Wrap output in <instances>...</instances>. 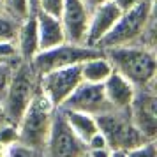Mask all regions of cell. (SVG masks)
Masks as SVG:
<instances>
[{
	"instance_id": "cell-1",
	"label": "cell",
	"mask_w": 157,
	"mask_h": 157,
	"mask_svg": "<svg viewBox=\"0 0 157 157\" xmlns=\"http://www.w3.org/2000/svg\"><path fill=\"white\" fill-rule=\"evenodd\" d=\"M154 2L155 0H141L132 9L122 13L113 29L97 43V48L104 50L113 46H132V44L155 48Z\"/></svg>"
},
{
	"instance_id": "cell-2",
	"label": "cell",
	"mask_w": 157,
	"mask_h": 157,
	"mask_svg": "<svg viewBox=\"0 0 157 157\" xmlns=\"http://www.w3.org/2000/svg\"><path fill=\"white\" fill-rule=\"evenodd\" d=\"M102 55L109 60L113 71L129 79L136 88L155 85L157 57L155 48L132 44V46H113L104 48Z\"/></svg>"
},
{
	"instance_id": "cell-3",
	"label": "cell",
	"mask_w": 157,
	"mask_h": 157,
	"mask_svg": "<svg viewBox=\"0 0 157 157\" xmlns=\"http://www.w3.org/2000/svg\"><path fill=\"white\" fill-rule=\"evenodd\" d=\"M58 108L50 102V99L37 88L34 97L27 106L23 117L18 122V143H21L30 150L37 152L41 155L46 140L50 136V129L53 124V117Z\"/></svg>"
},
{
	"instance_id": "cell-4",
	"label": "cell",
	"mask_w": 157,
	"mask_h": 157,
	"mask_svg": "<svg viewBox=\"0 0 157 157\" xmlns=\"http://www.w3.org/2000/svg\"><path fill=\"white\" fill-rule=\"evenodd\" d=\"M37 88H39V74L34 71L30 62L20 60V64L13 71L7 92L2 99V120L18 125Z\"/></svg>"
},
{
	"instance_id": "cell-5",
	"label": "cell",
	"mask_w": 157,
	"mask_h": 157,
	"mask_svg": "<svg viewBox=\"0 0 157 157\" xmlns=\"http://www.w3.org/2000/svg\"><path fill=\"white\" fill-rule=\"evenodd\" d=\"M95 122L111 150H131L148 141L132 124L129 109H108L97 115Z\"/></svg>"
},
{
	"instance_id": "cell-6",
	"label": "cell",
	"mask_w": 157,
	"mask_h": 157,
	"mask_svg": "<svg viewBox=\"0 0 157 157\" xmlns=\"http://www.w3.org/2000/svg\"><path fill=\"white\" fill-rule=\"evenodd\" d=\"M101 55H102V50L95 48V46L62 43L55 48H50V50H41L30 60V64L34 67V71L41 76V74L50 72L53 69L83 64L85 60L101 57Z\"/></svg>"
},
{
	"instance_id": "cell-7",
	"label": "cell",
	"mask_w": 157,
	"mask_h": 157,
	"mask_svg": "<svg viewBox=\"0 0 157 157\" xmlns=\"http://www.w3.org/2000/svg\"><path fill=\"white\" fill-rule=\"evenodd\" d=\"M86 145L79 140L76 132L67 124L62 109L55 111L53 124L50 129V136L46 140L41 157H85Z\"/></svg>"
},
{
	"instance_id": "cell-8",
	"label": "cell",
	"mask_w": 157,
	"mask_h": 157,
	"mask_svg": "<svg viewBox=\"0 0 157 157\" xmlns=\"http://www.w3.org/2000/svg\"><path fill=\"white\" fill-rule=\"evenodd\" d=\"M81 81H83V78H81V67L78 64V65L53 69L50 72L41 74L39 76V88L50 99V102L53 106L60 108L64 104V101L74 92V88Z\"/></svg>"
},
{
	"instance_id": "cell-9",
	"label": "cell",
	"mask_w": 157,
	"mask_h": 157,
	"mask_svg": "<svg viewBox=\"0 0 157 157\" xmlns=\"http://www.w3.org/2000/svg\"><path fill=\"white\" fill-rule=\"evenodd\" d=\"M132 124L147 140H155L157 136V95L155 85L136 88L134 97L129 106Z\"/></svg>"
},
{
	"instance_id": "cell-10",
	"label": "cell",
	"mask_w": 157,
	"mask_h": 157,
	"mask_svg": "<svg viewBox=\"0 0 157 157\" xmlns=\"http://www.w3.org/2000/svg\"><path fill=\"white\" fill-rule=\"evenodd\" d=\"M58 109H72V111H81V113L97 117V115L111 109V106L104 95L102 83L81 81Z\"/></svg>"
},
{
	"instance_id": "cell-11",
	"label": "cell",
	"mask_w": 157,
	"mask_h": 157,
	"mask_svg": "<svg viewBox=\"0 0 157 157\" xmlns=\"http://www.w3.org/2000/svg\"><path fill=\"white\" fill-rule=\"evenodd\" d=\"M90 9L81 0H65L60 14V23L64 29L65 43L85 44L88 23H90Z\"/></svg>"
},
{
	"instance_id": "cell-12",
	"label": "cell",
	"mask_w": 157,
	"mask_h": 157,
	"mask_svg": "<svg viewBox=\"0 0 157 157\" xmlns=\"http://www.w3.org/2000/svg\"><path fill=\"white\" fill-rule=\"evenodd\" d=\"M120 16H122V11L115 6L113 0L92 9L88 32H86V41H85L86 46H95L97 48V43L113 29V25L118 21Z\"/></svg>"
},
{
	"instance_id": "cell-13",
	"label": "cell",
	"mask_w": 157,
	"mask_h": 157,
	"mask_svg": "<svg viewBox=\"0 0 157 157\" xmlns=\"http://www.w3.org/2000/svg\"><path fill=\"white\" fill-rule=\"evenodd\" d=\"M102 86H104V95H106L111 109H129L131 101L136 92V86L129 79H125L122 74L113 71L102 83Z\"/></svg>"
},
{
	"instance_id": "cell-14",
	"label": "cell",
	"mask_w": 157,
	"mask_h": 157,
	"mask_svg": "<svg viewBox=\"0 0 157 157\" xmlns=\"http://www.w3.org/2000/svg\"><path fill=\"white\" fill-rule=\"evenodd\" d=\"M14 43H16V48H18V55L25 62H30L41 51V48H39L37 20H36V14L34 13L30 16H27L23 21H20Z\"/></svg>"
},
{
	"instance_id": "cell-15",
	"label": "cell",
	"mask_w": 157,
	"mask_h": 157,
	"mask_svg": "<svg viewBox=\"0 0 157 157\" xmlns=\"http://www.w3.org/2000/svg\"><path fill=\"white\" fill-rule=\"evenodd\" d=\"M36 20H37V32H39V48L41 50H50L55 48L58 44L65 43V36H64V29L60 18L50 16L46 13L36 11Z\"/></svg>"
},
{
	"instance_id": "cell-16",
	"label": "cell",
	"mask_w": 157,
	"mask_h": 157,
	"mask_svg": "<svg viewBox=\"0 0 157 157\" xmlns=\"http://www.w3.org/2000/svg\"><path fill=\"white\" fill-rule=\"evenodd\" d=\"M62 113H64L67 124L71 125V129L76 132V136L79 140H83L85 143L99 131L95 117H92V115L81 113V111H72V109H62Z\"/></svg>"
},
{
	"instance_id": "cell-17",
	"label": "cell",
	"mask_w": 157,
	"mask_h": 157,
	"mask_svg": "<svg viewBox=\"0 0 157 157\" xmlns=\"http://www.w3.org/2000/svg\"><path fill=\"white\" fill-rule=\"evenodd\" d=\"M79 67H81L83 81H88V83H104L106 78L113 72V67L104 55L85 60L83 64H79Z\"/></svg>"
},
{
	"instance_id": "cell-18",
	"label": "cell",
	"mask_w": 157,
	"mask_h": 157,
	"mask_svg": "<svg viewBox=\"0 0 157 157\" xmlns=\"http://www.w3.org/2000/svg\"><path fill=\"white\" fill-rule=\"evenodd\" d=\"M2 4V13L11 16L16 21H23L27 16L32 14L29 0H0Z\"/></svg>"
},
{
	"instance_id": "cell-19",
	"label": "cell",
	"mask_w": 157,
	"mask_h": 157,
	"mask_svg": "<svg viewBox=\"0 0 157 157\" xmlns=\"http://www.w3.org/2000/svg\"><path fill=\"white\" fill-rule=\"evenodd\" d=\"M18 25L20 21L13 20L7 14H0V43L4 41H14L16 39V32H18Z\"/></svg>"
},
{
	"instance_id": "cell-20",
	"label": "cell",
	"mask_w": 157,
	"mask_h": 157,
	"mask_svg": "<svg viewBox=\"0 0 157 157\" xmlns=\"http://www.w3.org/2000/svg\"><path fill=\"white\" fill-rule=\"evenodd\" d=\"M20 64V62H0V102L4 99V95L7 92L9 81H11V76H13V71L14 67Z\"/></svg>"
},
{
	"instance_id": "cell-21",
	"label": "cell",
	"mask_w": 157,
	"mask_h": 157,
	"mask_svg": "<svg viewBox=\"0 0 157 157\" xmlns=\"http://www.w3.org/2000/svg\"><path fill=\"white\" fill-rule=\"evenodd\" d=\"M0 143L9 145V147L18 143V129H16V125L9 124V122H4L2 118H0Z\"/></svg>"
},
{
	"instance_id": "cell-22",
	"label": "cell",
	"mask_w": 157,
	"mask_h": 157,
	"mask_svg": "<svg viewBox=\"0 0 157 157\" xmlns=\"http://www.w3.org/2000/svg\"><path fill=\"white\" fill-rule=\"evenodd\" d=\"M125 152H127V157H157L155 140H148V141L141 143L131 150H125Z\"/></svg>"
},
{
	"instance_id": "cell-23",
	"label": "cell",
	"mask_w": 157,
	"mask_h": 157,
	"mask_svg": "<svg viewBox=\"0 0 157 157\" xmlns=\"http://www.w3.org/2000/svg\"><path fill=\"white\" fill-rule=\"evenodd\" d=\"M64 2L65 0H39L37 11L46 13L50 16H55V18H60L62 9H64Z\"/></svg>"
},
{
	"instance_id": "cell-24",
	"label": "cell",
	"mask_w": 157,
	"mask_h": 157,
	"mask_svg": "<svg viewBox=\"0 0 157 157\" xmlns=\"http://www.w3.org/2000/svg\"><path fill=\"white\" fill-rule=\"evenodd\" d=\"M21 58L18 55L14 41H4L0 43V62H20Z\"/></svg>"
},
{
	"instance_id": "cell-25",
	"label": "cell",
	"mask_w": 157,
	"mask_h": 157,
	"mask_svg": "<svg viewBox=\"0 0 157 157\" xmlns=\"http://www.w3.org/2000/svg\"><path fill=\"white\" fill-rule=\"evenodd\" d=\"M9 157H41L37 152L30 150L29 147H25L21 143H16L11 147V152H9Z\"/></svg>"
},
{
	"instance_id": "cell-26",
	"label": "cell",
	"mask_w": 157,
	"mask_h": 157,
	"mask_svg": "<svg viewBox=\"0 0 157 157\" xmlns=\"http://www.w3.org/2000/svg\"><path fill=\"white\" fill-rule=\"evenodd\" d=\"M86 145V150H92V148H102V147H108V143H106V138L101 134V131H97L95 134L88 140V141L85 143Z\"/></svg>"
},
{
	"instance_id": "cell-27",
	"label": "cell",
	"mask_w": 157,
	"mask_h": 157,
	"mask_svg": "<svg viewBox=\"0 0 157 157\" xmlns=\"http://www.w3.org/2000/svg\"><path fill=\"white\" fill-rule=\"evenodd\" d=\"M113 2L122 13H125V11H129V9H132L134 6H138L141 0H113Z\"/></svg>"
},
{
	"instance_id": "cell-28",
	"label": "cell",
	"mask_w": 157,
	"mask_h": 157,
	"mask_svg": "<svg viewBox=\"0 0 157 157\" xmlns=\"http://www.w3.org/2000/svg\"><path fill=\"white\" fill-rule=\"evenodd\" d=\"M88 157H111V148L109 147H102V148H92L86 150Z\"/></svg>"
},
{
	"instance_id": "cell-29",
	"label": "cell",
	"mask_w": 157,
	"mask_h": 157,
	"mask_svg": "<svg viewBox=\"0 0 157 157\" xmlns=\"http://www.w3.org/2000/svg\"><path fill=\"white\" fill-rule=\"evenodd\" d=\"M83 4H85L86 7L90 9H95V7H99V6H102V4H106V2H109V0H81Z\"/></svg>"
},
{
	"instance_id": "cell-30",
	"label": "cell",
	"mask_w": 157,
	"mask_h": 157,
	"mask_svg": "<svg viewBox=\"0 0 157 157\" xmlns=\"http://www.w3.org/2000/svg\"><path fill=\"white\" fill-rule=\"evenodd\" d=\"M9 152H11V147L0 143V157H9Z\"/></svg>"
},
{
	"instance_id": "cell-31",
	"label": "cell",
	"mask_w": 157,
	"mask_h": 157,
	"mask_svg": "<svg viewBox=\"0 0 157 157\" xmlns=\"http://www.w3.org/2000/svg\"><path fill=\"white\" fill-rule=\"evenodd\" d=\"M111 157H127L125 150H111Z\"/></svg>"
},
{
	"instance_id": "cell-32",
	"label": "cell",
	"mask_w": 157,
	"mask_h": 157,
	"mask_svg": "<svg viewBox=\"0 0 157 157\" xmlns=\"http://www.w3.org/2000/svg\"><path fill=\"white\" fill-rule=\"evenodd\" d=\"M29 4H30V11H32V13H36V11H37V4H39V0H29Z\"/></svg>"
},
{
	"instance_id": "cell-33",
	"label": "cell",
	"mask_w": 157,
	"mask_h": 157,
	"mask_svg": "<svg viewBox=\"0 0 157 157\" xmlns=\"http://www.w3.org/2000/svg\"><path fill=\"white\" fill-rule=\"evenodd\" d=\"M0 118H2V102H0Z\"/></svg>"
},
{
	"instance_id": "cell-34",
	"label": "cell",
	"mask_w": 157,
	"mask_h": 157,
	"mask_svg": "<svg viewBox=\"0 0 157 157\" xmlns=\"http://www.w3.org/2000/svg\"><path fill=\"white\" fill-rule=\"evenodd\" d=\"M0 14H2V4H0Z\"/></svg>"
},
{
	"instance_id": "cell-35",
	"label": "cell",
	"mask_w": 157,
	"mask_h": 157,
	"mask_svg": "<svg viewBox=\"0 0 157 157\" xmlns=\"http://www.w3.org/2000/svg\"><path fill=\"white\" fill-rule=\"evenodd\" d=\"M85 157H88V155H85Z\"/></svg>"
}]
</instances>
